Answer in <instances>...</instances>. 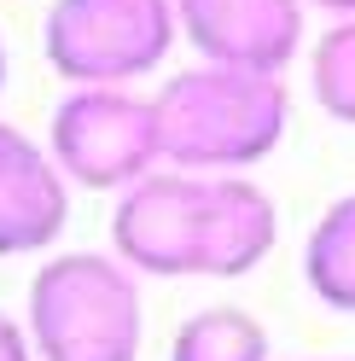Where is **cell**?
Masks as SVG:
<instances>
[{"mask_svg":"<svg viewBox=\"0 0 355 361\" xmlns=\"http://www.w3.org/2000/svg\"><path fill=\"white\" fill-rule=\"evenodd\" d=\"M169 361H274V338L251 309L210 303L175 326Z\"/></svg>","mask_w":355,"mask_h":361,"instance_id":"cell-9","label":"cell"},{"mask_svg":"<svg viewBox=\"0 0 355 361\" xmlns=\"http://www.w3.org/2000/svg\"><path fill=\"white\" fill-rule=\"evenodd\" d=\"M175 18L198 64H228V71L285 76L309 41L303 0H175Z\"/></svg>","mask_w":355,"mask_h":361,"instance_id":"cell-6","label":"cell"},{"mask_svg":"<svg viewBox=\"0 0 355 361\" xmlns=\"http://www.w3.org/2000/svg\"><path fill=\"white\" fill-rule=\"evenodd\" d=\"M163 169L187 175H251L274 157L292 128L285 76L228 71V64H192L151 87Z\"/></svg>","mask_w":355,"mask_h":361,"instance_id":"cell-2","label":"cell"},{"mask_svg":"<svg viewBox=\"0 0 355 361\" xmlns=\"http://www.w3.org/2000/svg\"><path fill=\"white\" fill-rule=\"evenodd\" d=\"M6 71H12V59H6V41H0V94H6Z\"/></svg>","mask_w":355,"mask_h":361,"instance_id":"cell-13","label":"cell"},{"mask_svg":"<svg viewBox=\"0 0 355 361\" xmlns=\"http://www.w3.org/2000/svg\"><path fill=\"white\" fill-rule=\"evenodd\" d=\"M309 94L332 123L355 128V18H338L309 47Z\"/></svg>","mask_w":355,"mask_h":361,"instance_id":"cell-10","label":"cell"},{"mask_svg":"<svg viewBox=\"0 0 355 361\" xmlns=\"http://www.w3.org/2000/svg\"><path fill=\"white\" fill-rule=\"evenodd\" d=\"M175 41V0H53L41 24V53L64 87H135L169 64Z\"/></svg>","mask_w":355,"mask_h":361,"instance_id":"cell-4","label":"cell"},{"mask_svg":"<svg viewBox=\"0 0 355 361\" xmlns=\"http://www.w3.org/2000/svg\"><path fill=\"white\" fill-rule=\"evenodd\" d=\"M274 239V192L251 175L151 169L111 204V251L140 280H245Z\"/></svg>","mask_w":355,"mask_h":361,"instance_id":"cell-1","label":"cell"},{"mask_svg":"<svg viewBox=\"0 0 355 361\" xmlns=\"http://www.w3.org/2000/svg\"><path fill=\"white\" fill-rule=\"evenodd\" d=\"M70 221V180L30 128L0 117V257H47Z\"/></svg>","mask_w":355,"mask_h":361,"instance_id":"cell-7","label":"cell"},{"mask_svg":"<svg viewBox=\"0 0 355 361\" xmlns=\"http://www.w3.org/2000/svg\"><path fill=\"white\" fill-rule=\"evenodd\" d=\"M303 286L332 314H355V192L332 198L303 239Z\"/></svg>","mask_w":355,"mask_h":361,"instance_id":"cell-8","label":"cell"},{"mask_svg":"<svg viewBox=\"0 0 355 361\" xmlns=\"http://www.w3.org/2000/svg\"><path fill=\"white\" fill-rule=\"evenodd\" d=\"M35 361H140V274L117 251H53L24 291Z\"/></svg>","mask_w":355,"mask_h":361,"instance_id":"cell-3","label":"cell"},{"mask_svg":"<svg viewBox=\"0 0 355 361\" xmlns=\"http://www.w3.org/2000/svg\"><path fill=\"white\" fill-rule=\"evenodd\" d=\"M47 152L70 187L87 192H128L151 169H163L151 94L135 87H64L47 123Z\"/></svg>","mask_w":355,"mask_h":361,"instance_id":"cell-5","label":"cell"},{"mask_svg":"<svg viewBox=\"0 0 355 361\" xmlns=\"http://www.w3.org/2000/svg\"><path fill=\"white\" fill-rule=\"evenodd\" d=\"M309 361H332V355H309Z\"/></svg>","mask_w":355,"mask_h":361,"instance_id":"cell-14","label":"cell"},{"mask_svg":"<svg viewBox=\"0 0 355 361\" xmlns=\"http://www.w3.org/2000/svg\"><path fill=\"white\" fill-rule=\"evenodd\" d=\"M0 361H35V344H30L24 314H6V309H0Z\"/></svg>","mask_w":355,"mask_h":361,"instance_id":"cell-11","label":"cell"},{"mask_svg":"<svg viewBox=\"0 0 355 361\" xmlns=\"http://www.w3.org/2000/svg\"><path fill=\"white\" fill-rule=\"evenodd\" d=\"M309 12H320V18H332V24H338V18H355V0H303Z\"/></svg>","mask_w":355,"mask_h":361,"instance_id":"cell-12","label":"cell"}]
</instances>
